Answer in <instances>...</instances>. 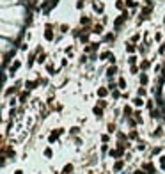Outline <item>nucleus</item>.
Listing matches in <instances>:
<instances>
[{"instance_id":"nucleus-1","label":"nucleus","mask_w":165,"mask_h":174,"mask_svg":"<svg viewBox=\"0 0 165 174\" xmlns=\"http://www.w3.org/2000/svg\"><path fill=\"white\" fill-rule=\"evenodd\" d=\"M62 132H64L62 128H59V130H55V132H52V133H50V137H48V140H50V144H52V142H55V140L59 139V137L62 135Z\"/></svg>"},{"instance_id":"nucleus-2","label":"nucleus","mask_w":165,"mask_h":174,"mask_svg":"<svg viewBox=\"0 0 165 174\" xmlns=\"http://www.w3.org/2000/svg\"><path fill=\"white\" fill-rule=\"evenodd\" d=\"M146 171H147V174H155L156 172V169H155L153 164H146Z\"/></svg>"},{"instance_id":"nucleus-3","label":"nucleus","mask_w":165,"mask_h":174,"mask_svg":"<svg viewBox=\"0 0 165 174\" xmlns=\"http://www.w3.org/2000/svg\"><path fill=\"white\" fill-rule=\"evenodd\" d=\"M123 167H124V162H121V160H117V162H116V165H114V171H121Z\"/></svg>"},{"instance_id":"nucleus-4","label":"nucleus","mask_w":165,"mask_h":174,"mask_svg":"<svg viewBox=\"0 0 165 174\" xmlns=\"http://www.w3.org/2000/svg\"><path fill=\"white\" fill-rule=\"evenodd\" d=\"M123 153H124V147H123V144H119V147L116 149V156H121Z\"/></svg>"},{"instance_id":"nucleus-5","label":"nucleus","mask_w":165,"mask_h":174,"mask_svg":"<svg viewBox=\"0 0 165 174\" xmlns=\"http://www.w3.org/2000/svg\"><path fill=\"white\" fill-rule=\"evenodd\" d=\"M71 171H73V165H71V164H68V165L64 167V171H62V172H64V174H69Z\"/></svg>"},{"instance_id":"nucleus-6","label":"nucleus","mask_w":165,"mask_h":174,"mask_svg":"<svg viewBox=\"0 0 165 174\" xmlns=\"http://www.w3.org/2000/svg\"><path fill=\"white\" fill-rule=\"evenodd\" d=\"M107 92H108V91H107L105 87H101V89H98V94H99L101 98H103V96H107Z\"/></svg>"},{"instance_id":"nucleus-7","label":"nucleus","mask_w":165,"mask_h":174,"mask_svg":"<svg viewBox=\"0 0 165 174\" xmlns=\"http://www.w3.org/2000/svg\"><path fill=\"white\" fill-rule=\"evenodd\" d=\"M44 37H46V39H52V37H53V34L50 32V27H46V32H44Z\"/></svg>"},{"instance_id":"nucleus-8","label":"nucleus","mask_w":165,"mask_h":174,"mask_svg":"<svg viewBox=\"0 0 165 174\" xmlns=\"http://www.w3.org/2000/svg\"><path fill=\"white\" fill-rule=\"evenodd\" d=\"M27 87L29 89H34V87H37V82H27Z\"/></svg>"},{"instance_id":"nucleus-9","label":"nucleus","mask_w":165,"mask_h":174,"mask_svg":"<svg viewBox=\"0 0 165 174\" xmlns=\"http://www.w3.org/2000/svg\"><path fill=\"white\" fill-rule=\"evenodd\" d=\"M52 155H53V153H52V147H46V149H44V156H48V158H50Z\"/></svg>"},{"instance_id":"nucleus-10","label":"nucleus","mask_w":165,"mask_h":174,"mask_svg":"<svg viewBox=\"0 0 165 174\" xmlns=\"http://www.w3.org/2000/svg\"><path fill=\"white\" fill-rule=\"evenodd\" d=\"M94 114H96L98 117H101V107H96V108H94Z\"/></svg>"},{"instance_id":"nucleus-11","label":"nucleus","mask_w":165,"mask_h":174,"mask_svg":"<svg viewBox=\"0 0 165 174\" xmlns=\"http://www.w3.org/2000/svg\"><path fill=\"white\" fill-rule=\"evenodd\" d=\"M133 103L137 105V107H140V105L144 103V101H142V100H140V98H135V100H133Z\"/></svg>"},{"instance_id":"nucleus-12","label":"nucleus","mask_w":165,"mask_h":174,"mask_svg":"<svg viewBox=\"0 0 165 174\" xmlns=\"http://www.w3.org/2000/svg\"><path fill=\"white\" fill-rule=\"evenodd\" d=\"M137 137H138V135H137V132H135V130H133V132H130V139H137Z\"/></svg>"},{"instance_id":"nucleus-13","label":"nucleus","mask_w":165,"mask_h":174,"mask_svg":"<svg viewBox=\"0 0 165 174\" xmlns=\"http://www.w3.org/2000/svg\"><path fill=\"white\" fill-rule=\"evenodd\" d=\"M107 73H108V75H110V76H112V75H116V68H114V66H112V68H110V69L107 71Z\"/></svg>"},{"instance_id":"nucleus-14","label":"nucleus","mask_w":165,"mask_h":174,"mask_svg":"<svg viewBox=\"0 0 165 174\" xmlns=\"http://www.w3.org/2000/svg\"><path fill=\"white\" fill-rule=\"evenodd\" d=\"M140 82H142V84H147V76L142 75V76H140Z\"/></svg>"},{"instance_id":"nucleus-15","label":"nucleus","mask_w":165,"mask_h":174,"mask_svg":"<svg viewBox=\"0 0 165 174\" xmlns=\"http://www.w3.org/2000/svg\"><path fill=\"white\" fill-rule=\"evenodd\" d=\"M25 100H27V92H23V94H21V96H20V101H21V103H23V101H25Z\"/></svg>"},{"instance_id":"nucleus-16","label":"nucleus","mask_w":165,"mask_h":174,"mask_svg":"<svg viewBox=\"0 0 165 174\" xmlns=\"http://www.w3.org/2000/svg\"><path fill=\"white\" fill-rule=\"evenodd\" d=\"M124 114L130 115V114H131V108H130V107H124Z\"/></svg>"},{"instance_id":"nucleus-17","label":"nucleus","mask_w":165,"mask_h":174,"mask_svg":"<svg viewBox=\"0 0 165 174\" xmlns=\"http://www.w3.org/2000/svg\"><path fill=\"white\" fill-rule=\"evenodd\" d=\"M117 139L119 140H126V135H124V133H117Z\"/></svg>"},{"instance_id":"nucleus-18","label":"nucleus","mask_w":165,"mask_h":174,"mask_svg":"<svg viewBox=\"0 0 165 174\" xmlns=\"http://www.w3.org/2000/svg\"><path fill=\"white\" fill-rule=\"evenodd\" d=\"M119 87H121V89H123V87H126V82H124L123 78H121V80H119Z\"/></svg>"},{"instance_id":"nucleus-19","label":"nucleus","mask_w":165,"mask_h":174,"mask_svg":"<svg viewBox=\"0 0 165 174\" xmlns=\"http://www.w3.org/2000/svg\"><path fill=\"white\" fill-rule=\"evenodd\" d=\"M101 142H108V135H107V133L101 135Z\"/></svg>"},{"instance_id":"nucleus-20","label":"nucleus","mask_w":165,"mask_h":174,"mask_svg":"<svg viewBox=\"0 0 165 174\" xmlns=\"http://www.w3.org/2000/svg\"><path fill=\"white\" fill-rule=\"evenodd\" d=\"M78 130H80V128H78V126H75V128H71V133L75 135V133H78Z\"/></svg>"},{"instance_id":"nucleus-21","label":"nucleus","mask_w":165,"mask_h":174,"mask_svg":"<svg viewBox=\"0 0 165 174\" xmlns=\"http://www.w3.org/2000/svg\"><path fill=\"white\" fill-rule=\"evenodd\" d=\"M160 162H162V167H165V156H162V158H160Z\"/></svg>"},{"instance_id":"nucleus-22","label":"nucleus","mask_w":165,"mask_h":174,"mask_svg":"<svg viewBox=\"0 0 165 174\" xmlns=\"http://www.w3.org/2000/svg\"><path fill=\"white\" fill-rule=\"evenodd\" d=\"M133 174H147V172H142V171H135Z\"/></svg>"},{"instance_id":"nucleus-23","label":"nucleus","mask_w":165,"mask_h":174,"mask_svg":"<svg viewBox=\"0 0 165 174\" xmlns=\"http://www.w3.org/2000/svg\"><path fill=\"white\" fill-rule=\"evenodd\" d=\"M14 174H23V172H21V171H16V172H14Z\"/></svg>"}]
</instances>
